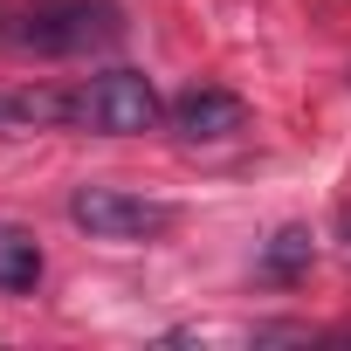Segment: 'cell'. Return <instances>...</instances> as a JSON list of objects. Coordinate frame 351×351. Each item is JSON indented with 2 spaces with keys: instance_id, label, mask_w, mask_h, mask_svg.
I'll return each instance as SVG.
<instances>
[{
  "instance_id": "1",
  "label": "cell",
  "mask_w": 351,
  "mask_h": 351,
  "mask_svg": "<svg viewBox=\"0 0 351 351\" xmlns=\"http://www.w3.org/2000/svg\"><path fill=\"white\" fill-rule=\"evenodd\" d=\"M14 35L35 56H90L124 35V8L117 0H28Z\"/></svg>"
},
{
  "instance_id": "2",
  "label": "cell",
  "mask_w": 351,
  "mask_h": 351,
  "mask_svg": "<svg viewBox=\"0 0 351 351\" xmlns=\"http://www.w3.org/2000/svg\"><path fill=\"white\" fill-rule=\"evenodd\" d=\"M76 124L104 131V138H138L158 124V90L138 69H104L76 90Z\"/></svg>"
},
{
  "instance_id": "3",
  "label": "cell",
  "mask_w": 351,
  "mask_h": 351,
  "mask_svg": "<svg viewBox=\"0 0 351 351\" xmlns=\"http://www.w3.org/2000/svg\"><path fill=\"white\" fill-rule=\"evenodd\" d=\"M69 221L83 234H97V241H152V234L172 228V207L145 200V193H124V186H76Z\"/></svg>"
},
{
  "instance_id": "4",
  "label": "cell",
  "mask_w": 351,
  "mask_h": 351,
  "mask_svg": "<svg viewBox=\"0 0 351 351\" xmlns=\"http://www.w3.org/2000/svg\"><path fill=\"white\" fill-rule=\"evenodd\" d=\"M172 131L193 138V145L234 138V131H248V104H241L234 90H186L180 104H172Z\"/></svg>"
},
{
  "instance_id": "5",
  "label": "cell",
  "mask_w": 351,
  "mask_h": 351,
  "mask_svg": "<svg viewBox=\"0 0 351 351\" xmlns=\"http://www.w3.org/2000/svg\"><path fill=\"white\" fill-rule=\"evenodd\" d=\"M35 282H42V248H35V234L14 228V221H0V289L21 296V289H35Z\"/></svg>"
},
{
  "instance_id": "6",
  "label": "cell",
  "mask_w": 351,
  "mask_h": 351,
  "mask_svg": "<svg viewBox=\"0 0 351 351\" xmlns=\"http://www.w3.org/2000/svg\"><path fill=\"white\" fill-rule=\"evenodd\" d=\"M8 117H14V124H69V117H76V97H56V90H14V97H8Z\"/></svg>"
},
{
  "instance_id": "7",
  "label": "cell",
  "mask_w": 351,
  "mask_h": 351,
  "mask_svg": "<svg viewBox=\"0 0 351 351\" xmlns=\"http://www.w3.org/2000/svg\"><path fill=\"white\" fill-rule=\"evenodd\" d=\"M310 269V234L303 228H282L269 248H262V276L269 282H289V276H303Z\"/></svg>"
},
{
  "instance_id": "8",
  "label": "cell",
  "mask_w": 351,
  "mask_h": 351,
  "mask_svg": "<svg viewBox=\"0 0 351 351\" xmlns=\"http://www.w3.org/2000/svg\"><path fill=\"white\" fill-rule=\"evenodd\" d=\"M0 124H14V117H8V97H0Z\"/></svg>"
},
{
  "instance_id": "9",
  "label": "cell",
  "mask_w": 351,
  "mask_h": 351,
  "mask_svg": "<svg viewBox=\"0 0 351 351\" xmlns=\"http://www.w3.org/2000/svg\"><path fill=\"white\" fill-rule=\"evenodd\" d=\"M344 234H351V214H344Z\"/></svg>"
}]
</instances>
